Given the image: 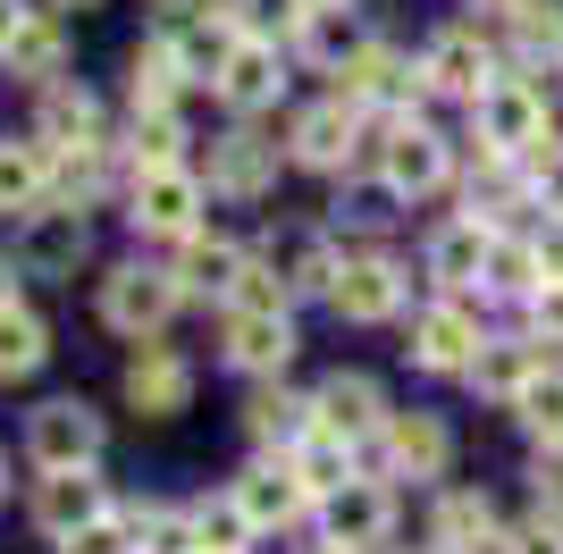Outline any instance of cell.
<instances>
[{
    "instance_id": "obj_26",
    "label": "cell",
    "mask_w": 563,
    "mask_h": 554,
    "mask_svg": "<svg viewBox=\"0 0 563 554\" xmlns=\"http://www.w3.org/2000/svg\"><path fill=\"white\" fill-rule=\"evenodd\" d=\"M295 43H303V59H320V68H345L353 51L371 43V25H362V9H345V0H311Z\"/></svg>"
},
{
    "instance_id": "obj_43",
    "label": "cell",
    "mask_w": 563,
    "mask_h": 554,
    "mask_svg": "<svg viewBox=\"0 0 563 554\" xmlns=\"http://www.w3.org/2000/svg\"><path fill=\"white\" fill-rule=\"evenodd\" d=\"M530 496H539V512L563 521V445H539V454H530Z\"/></svg>"
},
{
    "instance_id": "obj_29",
    "label": "cell",
    "mask_w": 563,
    "mask_h": 554,
    "mask_svg": "<svg viewBox=\"0 0 563 554\" xmlns=\"http://www.w3.org/2000/svg\"><path fill=\"white\" fill-rule=\"evenodd\" d=\"M269 269L286 277V295H329L336 286V253H329V235H311V228L278 235V244H269Z\"/></svg>"
},
{
    "instance_id": "obj_36",
    "label": "cell",
    "mask_w": 563,
    "mask_h": 554,
    "mask_svg": "<svg viewBox=\"0 0 563 554\" xmlns=\"http://www.w3.org/2000/svg\"><path fill=\"white\" fill-rule=\"evenodd\" d=\"M514 51H521V68H563V0H521Z\"/></svg>"
},
{
    "instance_id": "obj_10",
    "label": "cell",
    "mask_w": 563,
    "mask_h": 554,
    "mask_svg": "<svg viewBox=\"0 0 563 554\" xmlns=\"http://www.w3.org/2000/svg\"><path fill=\"white\" fill-rule=\"evenodd\" d=\"M421 85H429V92H446V101H463V110L496 85V51L479 43V25H446V34H429V51H421Z\"/></svg>"
},
{
    "instance_id": "obj_6",
    "label": "cell",
    "mask_w": 563,
    "mask_h": 554,
    "mask_svg": "<svg viewBox=\"0 0 563 554\" xmlns=\"http://www.w3.org/2000/svg\"><path fill=\"white\" fill-rule=\"evenodd\" d=\"M329 302L345 311L353 328H378V320H396L404 302H412V277H404L396 253H345V261H336Z\"/></svg>"
},
{
    "instance_id": "obj_37",
    "label": "cell",
    "mask_w": 563,
    "mask_h": 554,
    "mask_svg": "<svg viewBox=\"0 0 563 554\" xmlns=\"http://www.w3.org/2000/svg\"><path fill=\"white\" fill-rule=\"evenodd\" d=\"M286 462H295V479H303L311 496H336V487L353 479V445H345V437H329V429H311V437L295 445Z\"/></svg>"
},
{
    "instance_id": "obj_34",
    "label": "cell",
    "mask_w": 563,
    "mask_h": 554,
    "mask_svg": "<svg viewBox=\"0 0 563 554\" xmlns=\"http://www.w3.org/2000/svg\"><path fill=\"white\" fill-rule=\"evenodd\" d=\"M126 85H135V110H177V92H186L194 76H186V59H177V51H168L161 34H152V43L135 51V68H126Z\"/></svg>"
},
{
    "instance_id": "obj_41",
    "label": "cell",
    "mask_w": 563,
    "mask_h": 554,
    "mask_svg": "<svg viewBox=\"0 0 563 554\" xmlns=\"http://www.w3.org/2000/svg\"><path fill=\"white\" fill-rule=\"evenodd\" d=\"M59 554H143V530H135V512H101L76 538H59Z\"/></svg>"
},
{
    "instance_id": "obj_44",
    "label": "cell",
    "mask_w": 563,
    "mask_h": 554,
    "mask_svg": "<svg viewBox=\"0 0 563 554\" xmlns=\"http://www.w3.org/2000/svg\"><path fill=\"white\" fill-rule=\"evenodd\" d=\"M505 554H563V521H555V512H539L530 530H505Z\"/></svg>"
},
{
    "instance_id": "obj_16",
    "label": "cell",
    "mask_w": 563,
    "mask_h": 554,
    "mask_svg": "<svg viewBox=\"0 0 563 554\" xmlns=\"http://www.w3.org/2000/svg\"><path fill=\"white\" fill-rule=\"evenodd\" d=\"M286 152L303 168H320V177H336V168L362 160V110L353 101H320V110L295 118V135H286Z\"/></svg>"
},
{
    "instance_id": "obj_15",
    "label": "cell",
    "mask_w": 563,
    "mask_h": 554,
    "mask_svg": "<svg viewBox=\"0 0 563 554\" xmlns=\"http://www.w3.org/2000/svg\"><path fill=\"white\" fill-rule=\"evenodd\" d=\"M311 429H329V437H345V445L378 437V429H387V395H378V378H371V369H336L329 387L311 395Z\"/></svg>"
},
{
    "instance_id": "obj_47",
    "label": "cell",
    "mask_w": 563,
    "mask_h": 554,
    "mask_svg": "<svg viewBox=\"0 0 563 554\" xmlns=\"http://www.w3.org/2000/svg\"><path fill=\"white\" fill-rule=\"evenodd\" d=\"M219 0H152V34H186L194 18H211Z\"/></svg>"
},
{
    "instance_id": "obj_27",
    "label": "cell",
    "mask_w": 563,
    "mask_h": 554,
    "mask_svg": "<svg viewBox=\"0 0 563 554\" xmlns=\"http://www.w3.org/2000/svg\"><path fill=\"white\" fill-rule=\"evenodd\" d=\"M539 202V185H530V168L521 160H505V152H479L471 160V219H505V210H530Z\"/></svg>"
},
{
    "instance_id": "obj_21",
    "label": "cell",
    "mask_w": 563,
    "mask_h": 554,
    "mask_svg": "<svg viewBox=\"0 0 563 554\" xmlns=\"http://www.w3.org/2000/svg\"><path fill=\"white\" fill-rule=\"evenodd\" d=\"M488 253H496V228H488V219H446V228L429 235L421 269L438 277L446 295H463V286H479V277H488Z\"/></svg>"
},
{
    "instance_id": "obj_17",
    "label": "cell",
    "mask_w": 563,
    "mask_h": 554,
    "mask_svg": "<svg viewBox=\"0 0 563 554\" xmlns=\"http://www.w3.org/2000/svg\"><path fill=\"white\" fill-rule=\"evenodd\" d=\"M211 92L228 101L235 118H261V110H269V101L286 92V51H278V43H253V34H244V43L228 51V68L211 76Z\"/></svg>"
},
{
    "instance_id": "obj_54",
    "label": "cell",
    "mask_w": 563,
    "mask_h": 554,
    "mask_svg": "<svg viewBox=\"0 0 563 554\" xmlns=\"http://www.w3.org/2000/svg\"><path fill=\"white\" fill-rule=\"evenodd\" d=\"M0 487H9V462H0Z\"/></svg>"
},
{
    "instance_id": "obj_9",
    "label": "cell",
    "mask_w": 563,
    "mask_h": 554,
    "mask_svg": "<svg viewBox=\"0 0 563 554\" xmlns=\"http://www.w3.org/2000/svg\"><path fill=\"white\" fill-rule=\"evenodd\" d=\"M320 530L345 554H378L396 538V496H387V479H362V470H353L336 496H320Z\"/></svg>"
},
{
    "instance_id": "obj_50",
    "label": "cell",
    "mask_w": 563,
    "mask_h": 554,
    "mask_svg": "<svg viewBox=\"0 0 563 554\" xmlns=\"http://www.w3.org/2000/svg\"><path fill=\"white\" fill-rule=\"evenodd\" d=\"M9 302H18V277H9V261H0V311H9Z\"/></svg>"
},
{
    "instance_id": "obj_46",
    "label": "cell",
    "mask_w": 563,
    "mask_h": 554,
    "mask_svg": "<svg viewBox=\"0 0 563 554\" xmlns=\"http://www.w3.org/2000/svg\"><path fill=\"white\" fill-rule=\"evenodd\" d=\"M530 185H539V202L563 219V143H547L539 160H530Z\"/></svg>"
},
{
    "instance_id": "obj_33",
    "label": "cell",
    "mask_w": 563,
    "mask_h": 554,
    "mask_svg": "<svg viewBox=\"0 0 563 554\" xmlns=\"http://www.w3.org/2000/svg\"><path fill=\"white\" fill-rule=\"evenodd\" d=\"M539 286H547V269H539V244H530V235H496V253H488V277H479V295L530 302Z\"/></svg>"
},
{
    "instance_id": "obj_3",
    "label": "cell",
    "mask_w": 563,
    "mask_h": 554,
    "mask_svg": "<svg viewBox=\"0 0 563 554\" xmlns=\"http://www.w3.org/2000/svg\"><path fill=\"white\" fill-rule=\"evenodd\" d=\"M177 302H186L177 269H152V261H118V269L101 277V320H110L118 336H135V345L177 320Z\"/></svg>"
},
{
    "instance_id": "obj_38",
    "label": "cell",
    "mask_w": 563,
    "mask_h": 554,
    "mask_svg": "<svg viewBox=\"0 0 563 554\" xmlns=\"http://www.w3.org/2000/svg\"><path fill=\"white\" fill-rule=\"evenodd\" d=\"M514 420H521V429H530V437H539V445H563V369H555V362H547L539 378L521 387Z\"/></svg>"
},
{
    "instance_id": "obj_52",
    "label": "cell",
    "mask_w": 563,
    "mask_h": 554,
    "mask_svg": "<svg viewBox=\"0 0 563 554\" xmlns=\"http://www.w3.org/2000/svg\"><path fill=\"white\" fill-rule=\"evenodd\" d=\"M51 9H101V0H51Z\"/></svg>"
},
{
    "instance_id": "obj_12",
    "label": "cell",
    "mask_w": 563,
    "mask_h": 554,
    "mask_svg": "<svg viewBox=\"0 0 563 554\" xmlns=\"http://www.w3.org/2000/svg\"><path fill=\"white\" fill-rule=\"evenodd\" d=\"M235 505H244V521H253V538H269V530H295V521H303V512H320V496H311L303 479H295V462H253V470H244V479L228 487Z\"/></svg>"
},
{
    "instance_id": "obj_31",
    "label": "cell",
    "mask_w": 563,
    "mask_h": 554,
    "mask_svg": "<svg viewBox=\"0 0 563 554\" xmlns=\"http://www.w3.org/2000/svg\"><path fill=\"white\" fill-rule=\"evenodd\" d=\"M43 193H51V152L43 143H0V219L9 210H43Z\"/></svg>"
},
{
    "instance_id": "obj_42",
    "label": "cell",
    "mask_w": 563,
    "mask_h": 554,
    "mask_svg": "<svg viewBox=\"0 0 563 554\" xmlns=\"http://www.w3.org/2000/svg\"><path fill=\"white\" fill-rule=\"evenodd\" d=\"M228 311H286V277L269 261H244V277L228 286Z\"/></svg>"
},
{
    "instance_id": "obj_1",
    "label": "cell",
    "mask_w": 563,
    "mask_h": 554,
    "mask_svg": "<svg viewBox=\"0 0 563 554\" xmlns=\"http://www.w3.org/2000/svg\"><path fill=\"white\" fill-rule=\"evenodd\" d=\"M471 135H479V152L539 160L547 143H555V110H547V92L530 85V76H496V85L471 101Z\"/></svg>"
},
{
    "instance_id": "obj_32",
    "label": "cell",
    "mask_w": 563,
    "mask_h": 554,
    "mask_svg": "<svg viewBox=\"0 0 563 554\" xmlns=\"http://www.w3.org/2000/svg\"><path fill=\"white\" fill-rule=\"evenodd\" d=\"M244 429H253L261 445H278V454H295V445L311 437V403H303V395H286V387H261L253 403H244Z\"/></svg>"
},
{
    "instance_id": "obj_19",
    "label": "cell",
    "mask_w": 563,
    "mask_h": 554,
    "mask_svg": "<svg viewBox=\"0 0 563 554\" xmlns=\"http://www.w3.org/2000/svg\"><path fill=\"white\" fill-rule=\"evenodd\" d=\"M278 185V143L261 126H235V135L211 143V193H235V202H261Z\"/></svg>"
},
{
    "instance_id": "obj_8",
    "label": "cell",
    "mask_w": 563,
    "mask_h": 554,
    "mask_svg": "<svg viewBox=\"0 0 563 554\" xmlns=\"http://www.w3.org/2000/svg\"><path fill=\"white\" fill-rule=\"evenodd\" d=\"M25 454H34V470H93L101 462V412L76 403V395L43 403V412L25 420Z\"/></svg>"
},
{
    "instance_id": "obj_25",
    "label": "cell",
    "mask_w": 563,
    "mask_h": 554,
    "mask_svg": "<svg viewBox=\"0 0 563 554\" xmlns=\"http://www.w3.org/2000/svg\"><path fill=\"white\" fill-rule=\"evenodd\" d=\"M539 369H547V353L530 345V336H488V345H479V362H471V387L488 395V403H505V412H514L521 387H530Z\"/></svg>"
},
{
    "instance_id": "obj_5",
    "label": "cell",
    "mask_w": 563,
    "mask_h": 554,
    "mask_svg": "<svg viewBox=\"0 0 563 554\" xmlns=\"http://www.w3.org/2000/svg\"><path fill=\"white\" fill-rule=\"evenodd\" d=\"M126 219H135V235H161V244L202 235V177L194 168H135Z\"/></svg>"
},
{
    "instance_id": "obj_2",
    "label": "cell",
    "mask_w": 563,
    "mask_h": 554,
    "mask_svg": "<svg viewBox=\"0 0 563 554\" xmlns=\"http://www.w3.org/2000/svg\"><path fill=\"white\" fill-rule=\"evenodd\" d=\"M371 168L396 202H429V193L454 185V143L438 135V126H421V118H387L378 143H371Z\"/></svg>"
},
{
    "instance_id": "obj_11",
    "label": "cell",
    "mask_w": 563,
    "mask_h": 554,
    "mask_svg": "<svg viewBox=\"0 0 563 554\" xmlns=\"http://www.w3.org/2000/svg\"><path fill=\"white\" fill-rule=\"evenodd\" d=\"M85 210L76 202H43V210H25V228H18V269L25 277H76V261H85Z\"/></svg>"
},
{
    "instance_id": "obj_49",
    "label": "cell",
    "mask_w": 563,
    "mask_h": 554,
    "mask_svg": "<svg viewBox=\"0 0 563 554\" xmlns=\"http://www.w3.org/2000/svg\"><path fill=\"white\" fill-rule=\"evenodd\" d=\"M18 18H25V0H0V43L18 34Z\"/></svg>"
},
{
    "instance_id": "obj_4",
    "label": "cell",
    "mask_w": 563,
    "mask_h": 554,
    "mask_svg": "<svg viewBox=\"0 0 563 554\" xmlns=\"http://www.w3.org/2000/svg\"><path fill=\"white\" fill-rule=\"evenodd\" d=\"M479 345H488V328H479V311H471L463 295H438L412 311V369H429V378H471V362H479Z\"/></svg>"
},
{
    "instance_id": "obj_53",
    "label": "cell",
    "mask_w": 563,
    "mask_h": 554,
    "mask_svg": "<svg viewBox=\"0 0 563 554\" xmlns=\"http://www.w3.org/2000/svg\"><path fill=\"white\" fill-rule=\"evenodd\" d=\"M303 554H345V546H303Z\"/></svg>"
},
{
    "instance_id": "obj_48",
    "label": "cell",
    "mask_w": 563,
    "mask_h": 554,
    "mask_svg": "<svg viewBox=\"0 0 563 554\" xmlns=\"http://www.w3.org/2000/svg\"><path fill=\"white\" fill-rule=\"evenodd\" d=\"M530 244H539V269H547V277H563V219H555V228H539Z\"/></svg>"
},
{
    "instance_id": "obj_7",
    "label": "cell",
    "mask_w": 563,
    "mask_h": 554,
    "mask_svg": "<svg viewBox=\"0 0 563 554\" xmlns=\"http://www.w3.org/2000/svg\"><path fill=\"white\" fill-rule=\"evenodd\" d=\"M421 68L404 59V51H387V43H362L336 68V101H353V110H387V118H404L412 101H421Z\"/></svg>"
},
{
    "instance_id": "obj_35",
    "label": "cell",
    "mask_w": 563,
    "mask_h": 554,
    "mask_svg": "<svg viewBox=\"0 0 563 554\" xmlns=\"http://www.w3.org/2000/svg\"><path fill=\"white\" fill-rule=\"evenodd\" d=\"M126 152H135V168H186V110H135Z\"/></svg>"
},
{
    "instance_id": "obj_20",
    "label": "cell",
    "mask_w": 563,
    "mask_h": 554,
    "mask_svg": "<svg viewBox=\"0 0 563 554\" xmlns=\"http://www.w3.org/2000/svg\"><path fill=\"white\" fill-rule=\"evenodd\" d=\"M429 546H438V554H505L496 505L479 496V487H446L438 512H429Z\"/></svg>"
},
{
    "instance_id": "obj_28",
    "label": "cell",
    "mask_w": 563,
    "mask_h": 554,
    "mask_svg": "<svg viewBox=\"0 0 563 554\" xmlns=\"http://www.w3.org/2000/svg\"><path fill=\"white\" fill-rule=\"evenodd\" d=\"M244 244H228V235H186V253H177V286L186 295H219L228 302V286L244 277Z\"/></svg>"
},
{
    "instance_id": "obj_24",
    "label": "cell",
    "mask_w": 563,
    "mask_h": 554,
    "mask_svg": "<svg viewBox=\"0 0 563 554\" xmlns=\"http://www.w3.org/2000/svg\"><path fill=\"white\" fill-rule=\"evenodd\" d=\"M0 59H9V76H18V85H59V68H68V34H59V18H51V9H25L18 34L0 43Z\"/></svg>"
},
{
    "instance_id": "obj_22",
    "label": "cell",
    "mask_w": 563,
    "mask_h": 554,
    "mask_svg": "<svg viewBox=\"0 0 563 554\" xmlns=\"http://www.w3.org/2000/svg\"><path fill=\"white\" fill-rule=\"evenodd\" d=\"M101 512H110V496H101L93 470H43V487H34V530L43 538H76Z\"/></svg>"
},
{
    "instance_id": "obj_40",
    "label": "cell",
    "mask_w": 563,
    "mask_h": 554,
    "mask_svg": "<svg viewBox=\"0 0 563 554\" xmlns=\"http://www.w3.org/2000/svg\"><path fill=\"white\" fill-rule=\"evenodd\" d=\"M303 9H311V0H228L235 34H253V43H278V34H303Z\"/></svg>"
},
{
    "instance_id": "obj_18",
    "label": "cell",
    "mask_w": 563,
    "mask_h": 554,
    "mask_svg": "<svg viewBox=\"0 0 563 554\" xmlns=\"http://www.w3.org/2000/svg\"><path fill=\"white\" fill-rule=\"evenodd\" d=\"M295 320L286 311H228V369H244V378H278L286 362H295Z\"/></svg>"
},
{
    "instance_id": "obj_23",
    "label": "cell",
    "mask_w": 563,
    "mask_h": 554,
    "mask_svg": "<svg viewBox=\"0 0 563 554\" xmlns=\"http://www.w3.org/2000/svg\"><path fill=\"white\" fill-rule=\"evenodd\" d=\"M34 143H43V152H93V143H101V101L85 85H43Z\"/></svg>"
},
{
    "instance_id": "obj_45",
    "label": "cell",
    "mask_w": 563,
    "mask_h": 554,
    "mask_svg": "<svg viewBox=\"0 0 563 554\" xmlns=\"http://www.w3.org/2000/svg\"><path fill=\"white\" fill-rule=\"evenodd\" d=\"M530 328H539L547 345H563V277H547L539 295H530Z\"/></svg>"
},
{
    "instance_id": "obj_14",
    "label": "cell",
    "mask_w": 563,
    "mask_h": 554,
    "mask_svg": "<svg viewBox=\"0 0 563 554\" xmlns=\"http://www.w3.org/2000/svg\"><path fill=\"white\" fill-rule=\"evenodd\" d=\"M126 403H135L143 420H168L194 403V362L177 345H161V336H143L135 362H126Z\"/></svg>"
},
{
    "instance_id": "obj_13",
    "label": "cell",
    "mask_w": 563,
    "mask_h": 554,
    "mask_svg": "<svg viewBox=\"0 0 563 554\" xmlns=\"http://www.w3.org/2000/svg\"><path fill=\"white\" fill-rule=\"evenodd\" d=\"M378 462H387V479H446L454 462V437L438 412H387L378 429Z\"/></svg>"
},
{
    "instance_id": "obj_30",
    "label": "cell",
    "mask_w": 563,
    "mask_h": 554,
    "mask_svg": "<svg viewBox=\"0 0 563 554\" xmlns=\"http://www.w3.org/2000/svg\"><path fill=\"white\" fill-rule=\"evenodd\" d=\"M43 362H51V328H43V311H25V302H9V311H0V387H18V378H34Z\"/></svg>"
},
{
    "instance_id": "obj_39",
    "label": "cell",
    "mask_w": 563,
    "mask_h": 554,
    "mask_svg": "<svg viewBox=\"0 0 563 554\" xmlns=\"http://www.w3.org/2000/svg\"><path fill=\"white\" fill-rule=\"evenodd\" d=\"M194 538H202V554H244L253 546V521H244L235 496H202L194 505Z\"/></svg>"
},
{
    "instance_id": "obj_51",
    "label": "cell",
    "mask_w": 563,
    "mask_h": 554,
    "mask_svg": "<svg viewBox=\"0 0 563 554\" xmlns=\"http://www.w3.org/2000/svg\"><path fill=\"white\" fill-rule=\"evenodd\" d=\"M471 9H505V18H514V9H521V0H471Z\"/></svg>"
}]
</instances>
